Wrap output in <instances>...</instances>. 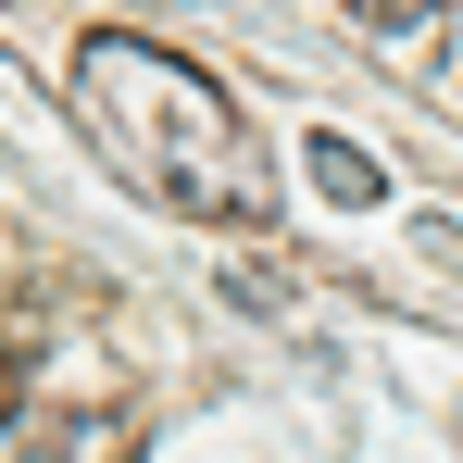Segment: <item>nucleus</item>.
<instances>
[{
	"label": "nucleus",
	"instance_id": "obj_2",
	"mask_svg": "<svg viewBox=\"0 0 463 463\" xmlns=\"http://www.w3.org/2000/svg\"><path fill=\"white\" fill-rule=\"evenodd\" d=\"M313 188H326V201H351V213H364V201H388V175H376V151H351L338 126L313 138Z\"/></svg>",
	"mask_w": 463,
	"mask_h": 463
},
{
	"label": "nucleus",
	"instance_id": "obj_3",
	"mask_svg": "<svg viewBox=\"0 0 463 463\" xmlns=\"http://www.w3.org/2000/svg\"><path fill=\"white\" fill-rule=\"evenodd\" d=\"M126 451H138V439H126L113 413H100V426H88V439H76V463H126Z\"/></svg>",
	"mask_w": 463,
	"mask_h": 463
},
{
	"label": "nucleus",
	"instance_id": "obj_5",
	"mask_svg": "<svg viewBox=\"0 0 463 463\" xmlns=\"http://www.w3.org/2000/svg\"><path fill=\"white\" fill-rule=\"evenodd\" d=\"M364 13H376V25H401V13H426V0H364Z\"/></svg>",
	"mask_w": 463,
	"mask_h": 463
},
{
	"label": "nucleus",
	"instance_id": "obj_1",
	"mask_svg": "<svg viewBox=\"0 0 463 463\" xmlns=\"http://www.w3.org/2000/svg\"><path fill=\"white\" fill-rule=\"evenodd\" d=\"M76 113H88V138L113 151V175H138L163 213H188V226H263L250 113L188 51H151V38L100 25L76 51Z\"/></svg>",
	"mask_w": 463,
	"mask_h": 463
},
{
	"label": "nucleus",
	"instance_id": "obj_4",
	"mask_svg": "<svg viewBox=\"0 0 463 463\" xmlns=\"http://www.w3.org/2000/svg\"><path fill=\"white\" fill-rule=\"evenodd\" d=\"M13 413H25V376H13V351H0V426H13Z\"/></svg>",
	"mask_w": 463,
	"mask_h": 463
}]
</instances>
